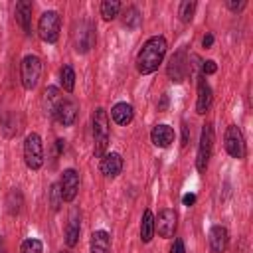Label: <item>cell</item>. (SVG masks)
<instances>
[{"label": "cell", "instance_id": "cell-37", "mask_svg": "<svg viewBox=\"0 0 253 253\" xmlns=\"http://www.w3.org/2000/svg\"><path fill=\"white\" fill-rule=\"evenodd\" d=\"M168 109V95H162L158 101V111H166Z\"/></svg>", "mask_w": 253, "mask_h": 253}, {"label": "cell", "instance_id": "cell-34", "mask_svg": "<svg viewBox=\"0 0 253 253\" xmlns=\"http://www.w3.org/2000/svg\"><path fill=\"white\" fill-rule=\"evenodd\" d=\"M63 148H65V140L63 138H57L55 140V148H53V156H59L63 152Z\"/></svg>", "mask_w": 253, "mask_h": 253}, {"label": "cell", "instance_id": "cell-11", "mask_svg": "<svg viewBox=\"0 0 253 253\" xmlns=\"http://www.w3.org/2000/svg\"><path fill=\"white\" fill-rule=\"evenodd\" d=\"M59 188H61L63 202H73L77 192H79V174H77V170H73V168L63 170L61 180H59Z\"/></svg>", "mask_w": 253, "mask_h": 253}, {"label": "cell", "instance_id": "cell-2", "mask_svg": "<svg viewBox=\"0 0 253 253\" xmlns=\"http://www.w3.org/2000/svg\"><path fill=\"white\" fill-rule=\"evenodd\" d=\"M93 154L97 158H103L109 146V115L103 107H97L93 113Z\"/></svg>", "mask_w": 253, "mask_h": 253}, {"label": "cell", "instance_id": "cell-5", "mask_svg": "<svg viewBox=\"0 0 253 253\" xmlns=\"http://www.w3.org/2000/svg\"><path fill=\"white\" fill-rule=\"evenodd\" d=\"M24 162L30 170H40L43 166V144L38 132H30L24 140Z\"/></svg>", "mask_w": 253, "mask_h": 253}, {"label": "cell", "instance_id": "cell-21", "mask_svg": "<svg viewBox=\"0 0 253 253\" xmlns=\"http://www.w3.org/2000/svg\"><path fill=\"white\" fill-rule=\"evenodd\" d=\"M111 251V235L105 229H97L91 233L89 253H109Z\"/></svg>", "mask_w": 253, "mask_h": 253}, {"label": "cell", "instance_id": "cell-13", "mask_svg": "<svg viewBox=\"0 0 253 253\" xmlns=\"http://www.w3.org/2000/svg\"><path fill=\"white\" fill-rule=\"evenodd\" d=\"M99 170H101V174L105 178H117L123 172V156L119 152H107L101 158Z\"/></svg>", "mask_w": 253, "mask_h": 253}, {"label": "cell", "instance_id": "cell-33", "mask_svg": "<svg viewBox=\"0 0 253 253\" xmlns=\"http://www.w3.org/2000/svg\"><path fill=\"white\" fill-rule=\"evenodd\" d=\"M202 45H204L206 49L213 45V34H211V32H208V34H206V36L202 38Z\"/></svg>", "mask_w": 253, "mask_h": 253}, {"label": "cell", "instance_id": "cell-38", "mask_svg": "<svg viewBox=\"0 0 253 253\" xmlns=\"http://www.w3.org/2000/svg\"><path fill=\"white\" fill-rule=\"evenodd\" d=\"M57 253H69V251H67V249H63V251H57Z\"/></svg>", "mask_w": 253, "mask_h": 253}, {"label": "cell", "instance_id": "cell-22", "mask_svg": "<svg viewBox=\"0 0 253 253\" xmlns=\"http://www.w3.org/2000/svg\"><path fill=\"white\" fill-rule=\"evenodd\" d=\"M152 237H154V215L150 210H144V213L140 217V241L150 243Z\"/></svg>", "mask_w": 253, "mask_h": 253}, {"label": "cell", "instance_id": "cell-30", "mask_svg": "<svg viewBox=\"0 0 253 253\" xmlns=\"http://www.w3.org/2000/svg\"><path fill=\"white\" fill-rule=\"evenodd\" d=\"M217 71V63L213 59H206L202 61V75H211Z\"/></svg>", "mask_w": 253, "mask_h": 253}, {"label": "cell", "instance_id": "cell-20", "mask_svg": "<svg viewBox=\"0 0 253 253\" xmlns=\"http://www.w3.org/2000/svg\"><path fill=\"white\" fill-rule=\"evenodd\" d=\"M61 95H59V89L55 85H49L43 89V95H42V105H43V111L45 115H51L55 117V111H57V105L61 103Z\"/></svg>", "mask_w": 253, "mask_h": 253}, {"label": "cell", "instance_id": "cell-17", "mask_svg": "<svg viewBox=\"0 0 253 253\" xmlns=\"http://www.w3.org/2000/svg\"><path fill=\"white\" fill-rule=\"evenodd\" d=\"M79 231H81V215L79 210H73L69 213L67 219V227H65V245L67 247H75L79 241Z\"/></svg>", "mask_w": 253, "mask_h": 253}, {"label": "cell", "instance_id": "cell-8", "mask_svg": "<svg viewBox=\"0 0 253 253\" xmlns=\"http://www.w3.org/2000/svg\"><path fill=\"white\" fill-rule=\"evenodd\" d=\"M223 144H225V150L231 158H237V160H243L245 154H247V146H245V138H243V132L237 125H229L225 128V134H223Z\"/></svg>", "mask_w": 253, "mask_h": 253}, {"label": "cell", "instance_id": "cell-28", "mask_svg": "<svg viewBox=\"0 0 253 253\" xmlns=\"http://www.w3.org/2000/svg\"><path fill=\"white\" fill-rule=\"evenodd\" d=\"M61 204H63L61 188H59V182H55V184L49 186V206H51L53 211H57V210L61 208Z\"/></svg>", "mask_w": 253, "mask_h": 253}, {"label": "cell", "instance_id": "cell-18", "mask_svg": "<svg viewBox=\"0 0 253 253\" xmlns=\"http://www.w3.org/2000/svg\"><path fill=\"white\" fill-rule=\"evenodd\" d=\"M32 2H28V0H20L18 4H16V22L20 24V28L24 30V34H32Z\"/></svg>", "mask_w": 253, "mask_h": 253}, {"label": "cell", "instance_id": "cell-1", "mask_svg": "<svg viewBox=\"0 0 253 253\" xmlns=\"http://www.w3.org/2000/svg\"><path fill=\"white\" fill-rule=\"evenodd\" d=\"M166 49H168V43H166V38L164 36H152V38H148L142 43V47L138 49V53H136V71L140 75L154 73L160 67V63L164 61Z\"/></svg>", "mask_w": 253, "mask_h": 253}, {"label": "cell", "instance_id": "cell-9", "mask_svg": "<svg viewBox=\"0 0 253 253\" xmlns=\"http://www.w3.org/2000/svg\"><path fill=\"white\" fill-rule=\"evenodd\" d=\"M166 73H168V79L172 83H182L188 77V51H186V47H180L170 57V61L166 65Z\"/></svg>", "mask_w": 253, "mask_h": 253}, {"label": "cell", "instance_id": "cell-14", "mask_svg": "<svg viewBox=\"0 0 253 253\" xmlns=\"http://www.w3.org/2000/svg\"><path fill=\"white\" fill-rule=\"evenodd\" d=\"M174 138H176V132H174V128L170 125L162 123V125L152 126V130H150V140L158 148H168L174 142Z\"/></svg>", "mask_w": 253, "mask_h": 253}, {"label": "cell", "instance_id": "cell-15", "mask_svg": "<svg viewBox=\"0 0 253 253\" xmlns=\"http://www.w3.org/2000/svg\"><path fill=\"white\" fill-rule=\"evenodd\" d=\"M210 249L211 253H223L229 243V231L225 225H211L210 229Z\"/></svg>", "mask_w": 253, "mask_h": 253}, {"label": "cell", "instance_id": "cell-12", "mask_svg": "<svg viewBox=\"0 0 253 253\" xmlns=\"http://www.w3.org/2000/svg\"><path fill=\"white\" fill-rule=\"evenodd\" d=\"M77 111H79L77 101H75L73 97H63L61 103L57 105L55 119H57L59 125H63V126H71V125L75 123V119H77Z\"/></svg>", "mask_w": 253, "mask_h": 253}, {"label": "cell", "instance_id": "cell-32", "mask_svg": "<svg viewBox=\"0 0 253 253\" xmlns=\"http://www.w3.org/2000/svg\"><path fill=\"white\" fill-rule=\"evenodd\" d=\"M170 253H186L184 241H182L180 237H176V239H174V243H172V247H170Z\"/></svg>", "mask_w": 253, "mask_h": 253}, {"label": "cell", "instance_id": "cell-35", "mask_svg": "<svg viewBox=\"0 0 253 253\" xmlns=\"http://www.w3.org/2000/svg\"><path fill=\"white\" fill-rule=\"evenodd\" d=\"M182 204L188 206V208L194 206V204H196V194H184V196H182Z\"/></svg>", "mask_w": 253, "mask_h": 253}, {"label": "cell", "instance_id": "cell-31", "mask_svg": "<svg viewBox=\"0 0 253 253\" xmlns=\"http://www.w3.org/2000/svg\"><path fill=\"white\" fill-rule=\"evenodd\" d=\"M227 8L231 12H239L245 8V0H227Z\"/></svg>", "mask_w": 253, "mask_h": 253}, {"label": "cell", "instance_id": "cell-7", "mask_svg": "<svg viewBox=\"0 0 253 253\" xmlns=\"http://www.w3.org/2000/svg\"><path fill=\"white\" fill-rule=\"evenodd\" d=\"M71 38H73L75 51L77 53H87L95 45V26L87 20H81L79 24H75Z\"/></svg>", "mask_w": 253, "mask_h": 253}, {"label": "cell", "instance_id": "cell-6", "mask_svg": "<svg viewBox=\"0 0 253 253\" xmlns=\"http://www.w3.org/2000/svg\"><path fill=\"white\" fill-rule=\"evenodd\" d=\"M40 75H42V59L34 53L26 55L20 63V81H22L24 89H28V91L36 89Z\"/></svg>", "mask_w": 253, "mask_h": 253}, {"label": "cell", "instance_id": "cell-4", "mask_svg": "<svg viewBox=\"0 0 253 253\" xmlns=\"http://www.w3.org/2000/svg\"><path fill=\"white\" fill-rule=\"evenodd\" d=\"M213 126L211 123H206L202 126V132H200V144H198V154H196V168L198 172H206L208 170V164H210V158H211V152H213Z\"/></svg>", "mask_w": 253, "mask_h": 253}, {"label": "cell", "instance_id": "cell-25", "mask_svg": "<svg viewBox=\"0 0 253 253\" xmlns=\"http://www.w3.org/2000/svg\"><path fill=\"white\" fill-rule=\"evenodd\" d=\"M59 83L67 93H73L75 89V71L71 65H63L59 71Z\"/></svg>", "mask_w": 253, "mask_h": 253}, {"label": "cell", "instance_id": "cell-26", "mask_svg": "<svg viewBox=\"0 0 253 253\" xmlns=\"http://www.w3.org/2000/svg\"><path fill=\"white\" fill-rule=\"evenodd\" d=\"M119 12H121V2L119 0H105L103 4H101V16H103V20H115L117 16H119Z\"/></svg>", "mask_w": 253, "mask_h": 253}, {"label": "cell", "instance_id": "cell-27", "mask_svg": "<svg viewBox=\"0 0 253 253\" xmlns=\"http://www.w3.org/2000/svg\"><path fill=\"white\" fill-rule=\"evenodd\" d=\"M196 6H198V4H196L194 0H186V2H182V4L178 6V18H180L184 24H190L192 18H194Z\"/></svg>", "mask_w": 253, "mask_h": 253}, {"label": "cell", "instance_id": "cell-3", "mask_svg": "<svg viewBox=\"0 0 253 253\" xmlns=\"http://www.w3.org/2000/svg\"><path fill=\"white\" fill-rule=\"evenodd\" d=\"M59 30H61V18L57 12L47 10L40 16L38 20V36L45 43H55L59 40Z\"/></svg>", "mask_w": 253, "mask_h": 253}, {"label": "cell", "instance_id": "cell-24", "mask_svg": "<svg viewBox=\"0 0 253 253\" xmlns=\"http://www.w3.org/2000/svg\"><path fill=\"white\" fill-rule=\"evenodd\" d=\"M22 206H24L22 192H20L18 188L10 190V194L6 196V210H8V213H10V215H18L20 210H22Z\"/></svg>", "mask_w": 253, "mask_h": 253}, {"label": "cell", "instance_id": "cell-29", "mask_svg": "<svg viewBox=\"0 0 253 253\" xmlns=\"http://www.w3.org/2000/svg\"><path fill=\"white\" fill-rule=\"evenodd\" d=\"M20 253H43V243H42L40 239L30 237V239L22 241V245H20Z\"/></svg>", "mask_w": 253, "mask_h": 253}, {"label": "cell", "instance_id": "cell-10", "mask_svg": "<svg viewBox=\"0 0 253 253\" xmlns=\"http://www.w3.org/2000/svg\"><path fill=\"white\" fill-rule=\"evenodd\" d=\"M176 227H178V215H176V211L170 210V208L160 210L158 215L154 217V233H158V235L164 237V239L174 237Z\"/></svg>", "mask_w": 253, "mask_h": 253}, {"label": "cell", "instance_id": "cell-16", "mask_svg": "<svg viewBox=\"0 0 253 253\" xmlns=\"http://www.w3.org/2000/svg\"><path fill=\"white\" fill-rule=\"evenodd\" d=\"M211 101H213V93H211V87L210 83L200 77L198 81V99H196V113L198 115H206L211 107Z\"/></svg>", "mask_w": 253, "mask_h": 253}, {"label": "cell", "instance_id": "cell-19", "mask_svg": "<svg viewBox=\"0 0 253 253\" xmlns=\"http://www.w3.org/2000/svg\"><path fill=\"white\" fill-rule=\"evenodd\" d=\"M111 117H113V121H115L117 125L126 126V125H130L132 119H134V109H132L130 103L121 101V103L113 105V109H111Z\"/></svg>", "mask_w": 253, "mask_h": 253}, {"label": "cell", "instance_id": "cell-23", "mask_svg": "<svg viewBox=\"0 0 253 253\" xmlns=\"http://www.w3.org/2000/svg\"><path fill=\"white\" fill-rule=\"evenodd\" d=\"M142 24V14L136 6H126L123 12V26L128 30H136Z\"/></svg>", "mask_w": 253, "mask_h": 253}, {"label": "cell", "instance_id": "cell-36", "mask_svg": "<svg viewBox=\"0 0 253 253\" xmlns=\"http://www.w3.org/2000/svg\"><path fill=\"white\" fill-rule=\"evenodd\" d=\"M190 142V130H188V126L182 123V146H186Z\"/></svg>", "mask_w": 253, "mask_h": 253}]
</instances>
